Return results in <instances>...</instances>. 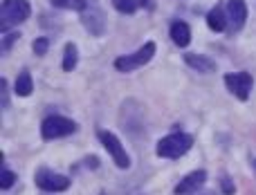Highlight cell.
Segmentation results:
<instances>
[{"label": "cell", "instance_id": "6da1fadb", "mask_svg": "<svg viewBox=\"0 0 256 195\" xmlns=\"http://www.w3.org/2000/svg\"><path fill=\"white\" fill-rule=\"evenodd\" d=\"M194 146V137L184 133H173L168 137L160 139L158 146H155V153L160 157H166V160H178V157L186 155Z\"/></svg>", "mask_w": 256, "mask_h": 195}, {"label": "cell", "instance_id": "7a4b0ae2", "mask_svg": "<svg viewBox=\"0 0 256 195\" xmlns=\"http://www.w3.org/2000/svg\"><path fill=\"white\" fill-rule=\"evenodd\" d=\"M32 7L27 0H2V7H0V29L7 31L9 27L20 25L30 18Z\"/></svg>", "mask_w": 256, "mask_h": 195}, {"label": "cell", "instance_id": "3957f363", "mask_svg": "<svg viewBox=\"0 0 256 195\" xmlns=\"http://www.w3.org/2000/svg\"><path fill=\"white\" fill-rule=\"evenodd\" d=\"M153 54H155V43H144V47H140L137 52L117 58L115 67L120 72H132V70H137V67L146 65V63L153 58Z\"/></svg>", "mask_w": 256, "mask_h": 195}, {"label": "cell", "instance_id": "277c9868", "mask_svg": "<svg viewBox=\"0 0 256 195\" xmlns=\"http://www.w3.org/2000/svg\"><path fill=\"white\" fill-rule=\"evenodd\" d=\"M76 130V124L72 119H66V117H48V119L40 124V135L43 139H58L66 137V135H72Z\"/></svg>", "mask_w": 256, "mask_h": 195}, {"label": "cell", "instance_id": "5b68a950", "mask_svg": "<svg viewBox=\"0 0 256 195\" xmlns=\"http://www.w3.org/2000/svg\"><path fill=\"white\" fill-rule=\"evenodd\" d=\"M99 139H102L104 148L110 153V157L115 160V164L120 166V169H128V166H130V160H128L124 146H122V142L115 137V135L108 133V130H102V133H99Z\"/></svg>", "mask_w": 256, "mask_h": 195}, {"label": "cell", "instance_id": "8992f818", "mask_svg": "<svg viewBox=\"0 0 256 195\" xmlns=\"http://www.w3.org/2000/svg\"><path fill=\"white\" fill-rule=\"evenodd\" d=\"M225 85L232 94L240 99V101H248L250 99V90H252V74L250 72H236V74H227L225 76Z\"/></svg>", "mask_w": 256, "mask_h": 195}, {"label": "cell", "instance_id": "52a82bcc", "mask_svg": "<svg viewBox=\"0 0 256 195\" xmlns=\"http://www.w3.org/2000/svg\"><path fill=\"white\" fill-rule=\"evenodd\" d=\"M36 184H38V189H43V191H48V193H58L70 187V180H68L66 175H58L48 169H40L38 173H36Z\"/></svg>", "mask_w": 256, "mask_h": 195}, {"label": "cell", "instance_id": "ba28073f", "mask_svg": "<svg viewBox=\"0 0 256 195\" xmlns=\"http://www.w3.org/2000/svg\"><path fill=\"white\" fill-rule=\"evenodd\" d=\"M81 20H84V25L90 29V34H94V36L104 34V13L94 2L86 4V9L81 11Z\"/></svg>", "mask_w": 256, "mask_h": 195}, {"label": "cell", "instance_id": "9c48e42d", "mask_svg": "<svg viewBox=\"0 0 256 195\" xmlns=\"http://www.w3.org/2000/svg\"><path fill=\"white\" fill-rule=\"evenodd\" d=\"M227 20H230V27L232 29H240L248 20V4L245 0H230L227 2Z\"/></svg>", "mask_w": 256, "mask_h": 195}, {"label": "cell", "instance_id": "30bf717a", "mask_svg": "<svg viewBox=\"0 0 256 195\" xmlns=\"http://www.w3.org/2000/svg\"><path fill=\"white\" fill-rule=\"evenodd\" d=\"M207 182V173L204 171H194L184 180H180V184L176 187V195H194L198 193V189Z\"/></svg>", "mask_w": 256, "mask_h": 195}, {"label": "cell", "instance_id": "8fae6325", "mask_svg": "<svg viewBox=\"0 0 256 195\" xmlns=\"http://www.w3.org/2000/svg\"><path fill=\"white\" fill-rule=\"evenodd\" d=\"M171 38H173V43H176L178 47H186V45L191 43L189 25H186V22H182V20L173 22V25H171Z\"/></svg>", "mask_w": 256, "mask_h": 195}, {"label": "cell", "instance_id": "7c38bea8", "mask_svg": "<svg viewBox=\"0 0 256 195\" xmlns=\"http://www.w3.org/2000/svg\"><path fill=\"white\" fill-rule=\"evenodd\" d=\"M207 25H209V29H214V31H225L227 25H230L227 11L222 7H214L212 11L207 13Z\"/></svg>", "mask_w": 256, "mask_h": 195}, {"label": "cell", "instance_id": "4fadbf2b", "mask_svg": "<svg viewBox=\"0 0 256 195\" xmlns=\"http://www.w3.org/2000/svg\"><path fill=\"white\" fill-rule=\"evenodd\" d=\"M184 61L189 67H194V70H198V72H204V74L216 70V63H214L212 58L202 56V54H184Z\"/></svg>", "mask_w": 256, "mask_h": 195}, {"label": "cell", "instance_id": "5bb4252c", "mask_svg": "<svg viewBox=\"0 0 256 195\" xmlns=\"http://www.w3.org/2000/svg\"><path fill=\"white\" fill-rule=\"evenodd\" d=\"M32 90H34V83H32V74L30 72H20L16 79V85H14V92L18 97H30Z\"/></svg>", "mask_w": 256, "mask_h": 195}, {"label": "cell", "instance_id": "9a60e30c", "mask_svg": "<svg viewBox=\"0 0 256 195\" xmlns=\"http://www.w3.org/2000/svg\"><path fill=\"white\" fill-rule=\"evenodd\" d=\"M76 58H79V54H76V45L74 43H68L66 45V54H63V70L66 72H72L76 67Z\"/></svg>", "mask_w": 256, "mask_h": 195}, {"label": "cell", "instance_id": "2e32d148", "mask_svg": "<svg viewBox=\"0 0 256 195\" xmlns=\"http://www.w3.org/2000/svg\"><path fill=\"white\" fill-rule=\"evenodd\" d=\"M54 7H61V9H76V11H84L88 0H50Z\"/></svg>", "mask_w": 256, "mask_h": 195}, {"label": "cell", "instance_id": "e0dca14e", "mask_svg": "<svg viewBox=\"0 0 256 195\" xmlns=\"http://www.w3.org/2000/svg\"><path fill=\"white\" fill-rule=\"evenodd\" d=\"M112 4H115V9L117 11H122V13H132L137 9V0H112Z\"/></svg>", "mask_w": 256, "mask_h": 195}, {"label": "cell", "instance_id": "ac0fdd59", "mask_svg": "<svg viewBox=\"0 0 256 195\" xmlns=\"http://www.w3.org/2000/svg\"><path fill=\"white\" fill-rule=\"evenodd\" d=\"M32 47H34V52L38 54V56H43V54H48L50 40L45 38V36H43V38H36V40H34V45H32Z\"/></svg>", "mask_w": 256, "mask_h": 195}, {"label": "cell", "instance_id": "d6986e66", "mask_svg": "<svg viewBox=\"0 0 256 195\" xmlns=\"http://www.w3.org/2000/svg\"><path fill=\"white\" fill-rule=\"evenodd\" d=\"M14 182H16V175L12 171H2V175H0V189H9Z\"/></svg>", "mask_w": 256, "mask_h": 195}, {"label": "cell", "instance_id": "ffe728a7", "mask_svg": "<svg viewBox=\"0 0 256 195\" xmlns=\"http://www.w3.org/2000/svg\"><path fill=\"white\" fill-rule=\"evenodd\" d=\"M16 38H18V34H7V36H4V43H2V49H4V52H7L9 45H12Z\"/></svg>", "mask_w": 256, "mask_h": 195}, {"label": "cell", "instance_id": "44dd1931", "mask_svg": "<svg viewBox=\"0 0 256 195\" xmlns=\"http://www.w3.org/2000/svg\"><path fill=\"white\" fill-rule=\"evenodd\" d=\"M222 191H225L227 195H232V193H234V187H232V184H230V180H227V178H222Z\"/></svg>", "mask_w": 256, "mask_h": 195}, {"label": "cell", "instance_id": "7402d4cb", "mask_svg": "<svg viewBox=\"0 0 256 195\" xmlns=\"http://www.w3.org/2000/svg\"><path fill=\"white\" fill-rule=\"evenodd\" d=\"M137 2H140V4H144V2H146V0H137Z\"/></svg>", "mask_w": 256, "mask_h": 195}, {"label": "cell", "instance_id": "603a6c76", "mask_svg": "<svg viewBox=\"0 0 256 195\" xmlns=\"http://www.w3.org/2000/svg\"><path fill=\"white\" fill-rule=\"evenodd\" d=\"M204 195H214V193H204Z\"/></svg>", "mask_w": 256, "mask_h": 195}, {"label": "cell", "instance_id": "cb8c5ba5", "mask_svg": "<svg viewBox=\"0 0 256 195\" xmlns=\"http://www.w3.org/2000/svg\"><path fill=\"white\" fill-rule=\"evenodd\" d=\"M88 2H92V0H88Z\"/></svg>", "mask_w": 256, "mask_h": 195}, {"label": "cell", "instance_id": "d4e9b609", "mask_svg": "<svg viewBox=\"0 0 256 195\" xmlns=\"http://www.w3.org/2000/svg\"><path fill=\"white\" fill-rule=\"evenodd\" d=\"M254 164H256V162H254Z\"/></svg>", "mask_w": 256, "mask_h": 195}]
</instances>
